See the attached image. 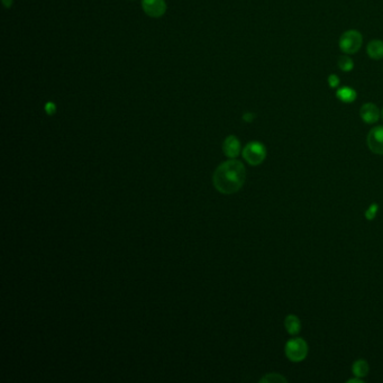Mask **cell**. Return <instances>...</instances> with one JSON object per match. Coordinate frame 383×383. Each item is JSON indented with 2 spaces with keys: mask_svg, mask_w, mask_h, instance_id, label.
<instances>
[{
  "mask_svg": "<svg viewBox=\"0 0 383 383\" xmlns=\"http://www.w3.org/2000/svg\"><path fill=\"white\" fill-rule=\"evenodd\" d=\"M377 209H378V206L376 203H373L371 207H370L369 210L367 211V213H365V216H367L368 219H373L374 216H376V212H377Z\"/></svg>",
  "mask_w": 383,
  "mask_h": 383,
  "instance_id": "obj_17",
  "label": "cell"
},
{
  "mask_svg": "<svg viewBox=\"0 0 383 383\" xmlns=\"http://www.w3.org/2000/svg\"><path fill=\"white\" fill-rule=\"evenodd\" d=\"M45 113L47 115H54L56 113V105L53 101H48L45 104Z\"/></svg>",
  "mask_w": 383,
  "mask_h": 383,
  "instance_id": "obj_16",
  "label": "cell"
},
{
  "mask_svg": "<svg viewBox=\"0 0 383 383\" xmlns=\"http://www.w3.org/2000/svg\"><path fill=\"white\" fill-rule=\"evenodd\" d=\"M327 81H328V84H329V87H331V88H337L338 86H340L341 80H340V78H338L337 74H334L333 73V74L329 75L328 79H327Z\"/></svg>",
  "mask_w": 383,
  "mask_h": 383,
  "instance_id": "obj_15",
  "label": "cell"
},
{
  "mask_svg": "<svg viewBox=\"0 0 383 383\" xmlns=\"http://www.w3.org/2000/svg\"><path fill=\"white\" fill-rule=\"evenodd\" d=\"M349 382H362V380H359V379H351V380H349Z\"/></svg>",
  "mask_w": 383,
  "mask_h": 383,
  "instance_id": "obj_20",
  "label": "cell"
},
{
  "mask_svg": "<svg viewBox=\"0 0 383 383\" xmlns=\"http://www.w3.org/2000/svg\"><path fill=\"white\" fill-rule=\"evenodd\" d=\"M368 55L373 60H381L383 57V42L381 39H373L368 44Z\"/></svg>",
  "mask_w": 383,
  "mask_h": 383,
  "instance_id": "obj_9",
  "label": "cell"
},
{
  "mask_svg": "<svg viewBox=\"0 0 383 383\" xmlns=\"http://www.w3.org/2000/svg\"><path fill=\"white\" fill-rule=\"evenodd\" d=\"M142 7L145 14L153 18H159L167 11V3L164 0H142Z\"/></svg>",
  "mask_w": 383,
  "mask_h": 383,
  "instance_id": "obj_6",
  "label": "cell"
},
{
  "mask_svg": "<svg viewBox=\"0 0 383 383\" xmlns=\"http://www.w3.org/2000/svg\"><path fill=\"white\" fill-rule=\"evenodd\" d=\"M360 115L364 123L374 124L380 119L381 111L378 108L377 105L372 104V102H367V104H364L361 107Z\"/></svg>",
  "mask_w": 383,
  "mask_h": 383,
  "instance_id": "obj_7",
  "label": "cell"
},
{
  "mask_svg": "<svg viewBox=\"0 0 383 383\" xmlns=\"http://www.w3.org/2000/svg\"><path fill=\"white\" fill-rule=\"evenodd\" d=\"M284 327H286L287 332L290 334V335H297V334H299L301 329L300 319L295 315H289L286 320H284Z\"/></svg>",
  "mask_w": 383,
  "mask_h": 383,
  "instance_id": "obj_11",
  "label": "cell"
},
{
  "mask_svg": "<svg viewBox=\"0 0 383 383\" xmlns=\"http://www.w3.org/2000/svg\"><path fill=\"white\" fill-rule=\"evenodd\" d=\"M222 151H224L226 157H228L229 159L237 158L240 152V143L237 137L234 135L227 137L222 143Z\"/></svg>",
  "mask_w": 383,
  "mask_h": 383,
  "instance_id": "obj_8",
  "label": "cell"
},
{
  "mask_svg": "<svg viewBox=\"0 0 383 383\" xmlns=\"http://www.w3.org/2000/svg\"><path fill=\"white\" fill-rule=\"evenodd\" d=\"M254 118H255V115H254L253 113H245L243 115V120L246 123H251L254 120Z\"/></svg>",
  "mask_w": 383,
  "mask_h": 383,
  "instance_id": "obj_18",
  "label": "cell"
},
{
  "mask_svg": "<svg viewBox=\"0 0 383 383\" xmlns=\"http://www.w3.org/2000/svg\"><path fill=\"white\" fill-rule=\"evenodd\" d=\"M363 43V36L359 30L349 29L342 34L338 42L341 51L344 54H355L356 52L360 51L361 46Z\"/></svg>",
  "mask_w": 383,
  "mask_h": 383,
  "instance_id": "obj_2",
  "label": "cell"
},
{
  "mask_svg": "<svg viewBox=\"0 0 383 383\" xmlns=\"http://www.w3.org/2000/svg\"><path fill=\"white\" fill-rule=\"evenodd\" d=\"M266 149L260 142H251L243 150V158L251 166H259L265 160Z\"/></svg>",
  "mask_w": 383,
  "mask_h": 383,
  "instance_id": "obj_4",
  "label": "cell"
},
{
  "mask_svg": "<svg viewBox=\"0 0 383 383\" xmlns=\"http://www.w3.org/2000/svg\"><path fill=\"white\" fill-rule=\"evenodd\" d=\"M381 117H382V119H383V109H382V111H381Z\"/></svg>",
  "mask_w": 383,
  "mask_h": 383,
  "instance_id": "obj_21",
  "label": "cell"
},
{
  "mask_svg": "<svg viewBox=\"0 0 383 383\" xmlns=\"http://www.w3.org/2000/svg\"><path fill=\"white\" fill-rule=\"evenodd\" d=\"M337 64H338V68H340L343 72H350V71H352L354 68V62L349 56V54H345L338 57Z\"/></svg>",
  "mask_w": 383,
  "mask_h": 383,
  "instance_id": "obj_13",
  "label": "cell"
},
{
  "mask_svg": "<svg viewBox=\"0 0 383 383\" xmlns=\"http://www.w3.org/2000/svg\"><path fill=\"white\" fill-rule=\"evenodd\" d=\"M260 382H269V383H273V382H287V379L282 377L281 374L278 373H270L266 374V376L261 379Z\"/></svg>",
  "mask_w": 383,
  "mask_h": 383,
  "instance_id": "obj_14",
  "label": "cell"
},
{
  "mask_svg": "<svg viewBox=\"0 0 383 383\" xmlns=\"http://www.w3.org/2000/svg\"><path fill=\"white\" fill-rule=\"evenodd\" d=\"M2 1H3V5H5L6 8H9L12 3V0H2Z\"/></svg>",
  "mask_w": 383,
  "mask_h": 383,
  "instance_id": "obj_19",
  "label": "cell"
},
{
  "mask_svg": "<svg viewBox=\"0 0 383 383\" xmlns=\"http://www.w3.org/2000/svg\"><path fill=\"white\" fill-rule=\"evenodd\" d=\"M246 180V170L237 160H228L216 169L212 177L215 188L224 194H233L242 188Z\"/></svg>",
  "mask_w": 383,
  "mask_h": 383,
  "instance_id": "obj_1",
  "label": "cell"
},
{
  "mask_svg": "<svg viewBox=\"0 0 383 383\" xmlns=\"http://www.w3.org/2000/svg\"><path fill=\"white\" fill-rule=\"evenodd\" d=\"M368 146L373 153L383 155V126H377L370 131Z\"/></svg>",
  "mask_w": 383,
  "mask_h": 383,
  "instance_id": "obj_5",
  "label": "cell"
},
{
  "mask_svg": "<svg viewBox=\"0 0 383 383\" xmlns=\"http://www.w3.org/2000/svg\"><path fill=\"white\" fill-rule=\"evenodd\" d=\"M336 97L342 102H345V104H352V102L356 99V97H358V93H356V91L353 88L342 87L337 90Z\"/></svg>",
  "mask_w": 383,
  "mask_h": 383,
  "instance_id": "obj_10",
  "label": "cell"
},
{
  "mask_svg": "<svg viewBox=\"0 0 383 383\" xmlns=\"http://www.w3.org/2000/svg\"><path fill=\"white\" fill-rule=\"evenodd\" d=\"M284 352H286L287 358L291 362H301V361H304L307 358V354H308V344L300 337L292 338V340L288 341Z\"/></svg>",
  "mask_w": 383,
  "mask_h": 383,
  "instance_id": "obj_3",
  "label": "cell"
},
{
  "mask_svg": "<svg viewBox=\"0 0 383 383\" xmlns=\"http://www.w3.org/2000/svg\"><path fill=\"white\" fill-rule=\"evenodd\" d=\"M369 364L367 361L364 360H358L356 362H354L353 368H352V371H353V374L358 378H363L365 376H368L369 373Z\"/></svg>",
  "mask_w": 383,
  "mask_h": 383,
  "instance_id": "obj_12",
  "label": "cell"
}]
</instances>
